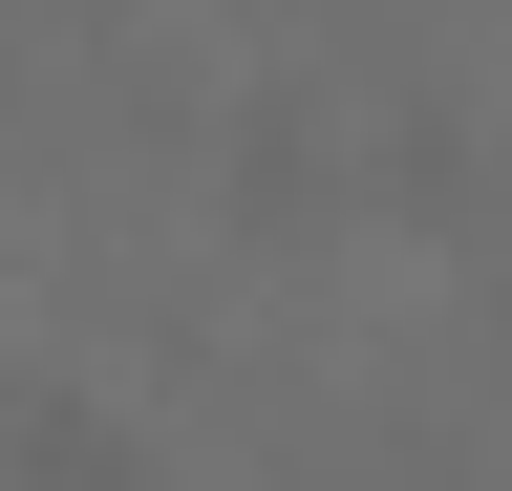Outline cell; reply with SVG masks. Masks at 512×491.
Wrapping results in <instances>:
<instances>
[{
    "label": "cell",
    "instance_id": "cell-2",
    "mask_svg": "<svg viewBox=\"0 0 512 491\" xmlns=\"http://www.w3.org/2000/svg\"><path fill=\"white\" fill-rule=\"evenodd\" d=\"M214 193H235V235H320V214H342V150H320V107H299V86L214 129Z\"/></svg>",
    "mask_w": 512,
    "mask_h": 491
},
{
    "label": "cell",
    "instance_id": "cell-1",
    "mask_svg": "<svg viewBox=\"0 0 512 491\" xmlns=\"http://www.w3.org/2000/svg\"><path fill=\"white\" fill-rule=\"evenodd\" d=\"M0 491H171L107 385H0Z\"/></svg>",
    "mask_w": 512,
    "mask_h": 491
}]
</instances>
